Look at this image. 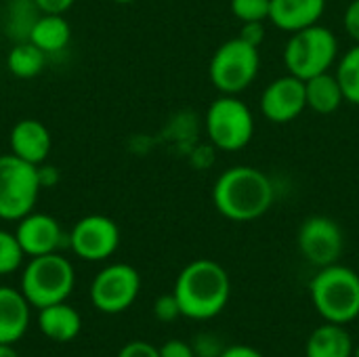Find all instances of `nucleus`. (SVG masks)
I'll use <instances>...</instances> for the list:
<instances>
[{"label":"nucleus","mask_w":359,"mask_h":357,"mask_svg":"<svg viewBox=\"0 0 359 357\" xmlns=\"http://www.w3.org/2000/svg\"><path fill=\"white\" fill-rule=\"evenodd\" d=\"M111 2H118V4H128V2H135V0H111Z\"/></svg>","instance_id":"obj_34"},{"label":"nucleus","mask_w":359,"mask_h":357,"mask_svg":"<svg viewBox=\"0 0 359 357\" xmlns=\"http://www.w3.org/2000/svg\"><path fill=\"white\" fill-rule=\"evenodd\" d=\"M351 357H359V347H353V353H351Z\"/></svg>","instance_id":"obj_35"},{"label":"nucleus","mask_w":359,"mask_h":357,"mask_svg":"<svg viewBox=\"0 0 359 357\" xmlns=\"http://www.w3.org/2000/svg\"><path fill=\"white\" fill-rule=\"evenodd\" d=\"M38 330L53 343H72L82 330V318L67 301L38 309Z\"/></svg>","instance_id":"obj_17"},{"label":"nucleus","mask_w":359,"mask_h":357,"mask_svg":"<svg viewBox=\"0 0 359 357\" xmlns=\"http://www.w3.org/2000/svg\"><path fill=\"white\" fill-rule=\"evenodd\" d=\"M172 295L179 301L181 316L189 320H210L219 316L231 295L229 274L210 259H198L185 265L175 282Z\"/></svg>","instance_id":"obj_2"},{"label":"nucleus","mask_w":359,"mask_h":357,"mask_svg":"<svg viewBox=\"0 0 359 357\" xmlns=\"http://www.w3.org/2000/svg\"><path fill=\"white\" fill-rule=\"evenodd\" d=\"M0 357H19L13 345H2L0 343Z\"/></svg>","instance_id":"obj_33"},{"label":"nucleus","mask_w":359,"mask_h":357,"mask_svg":"<svg viewBox=\"0 0 359 357\" xmlns=\"http://www.w3.org/2000/svg\"><path fill=\"white\" fill-rule=\"evenodd\" d=\"M351 353H353V341L349 332L341 324H330V322L316 328L305 347L307 357H351Z\"/></svg>","instance_id":"obj_20"},{"label":"nucleus","mask_w":359,"mask_h":357,"mask_svg":"<svg viewBox=\"0 0 359 357\" xmlns=\"http://www.w3.org/2000/svg\"><path fill=\"white\" fill-rule=\"evenodd\" d=\"M345 32L351 36V40L359 44V0H351L347 11H345Z\"/></svg>","instance_id":"obj_29"},{"label":"nucleus","mask_w":359,"mask_h":357,"mask_svg":"<svg viewBox=\"0 0 359 357\" xmlns=\"http://www.w3.org/2000/svg\"><path fill=\"white\" fill-rule=\"evenodd\" d=\"M32 320V305L21 290L11 286H0V343L15 345L19 343Z\"/></svg>","instance_id":"obj_15"},{"label":"nucleus","mask_w":359,"mask_h":357,"mask_svg":"<svg viewBox=\"0 0 359 357\" xmlns=\"http://www.w3.org/2000/svg\"><path fill=\"white\" fill-rule=\"evenodd\" d=\"M141 276L128 263H111L103 267L90 282L88 297L97 311L116 316L126 311L139 297Z\"/></svg>","instance_id":"obj_9"},{"label":"nucleus","mask_w":359,"mask_h":357,"mask_svg":"<svg viewBox=\"0 0 359 357\" xmlns=\"http://www.w3.org/2000/svg\"><path fill=\"white\" fill-rule=\"evenodd\" d=\"M15 236H17L25 257H29V259L40 257V255L59 252L63 246H69V234H63L59 221L50 215L34 213V210L19 221Z\"/></svg>","instance_id":"obj_13"},{"label":"nucleus","mask_w":359,"mask_h":357,"mask_svg":"<svg viewBox=\"0 0 359 357\" xmlns=\"http://www.w3.org/2000/svg\"><path fill=\"white\" fill-rule=\"evenodd\" d=\"M154 316L160 322H175L177 318H181V307H179L177 297L172 292L158 297L156 303H154Z\"/></svg>","instance_id":"obj_25"},{"label":"nucleus","mask_w":359,"mask_h":357,"mask_svg":"<svg viewBox=\"0 0 359 357\" xmlns=\"http://www.w3.org/2000/svg\"><path fill=\"white\" fill-rule=\"evenodd\" d=\"M337 78L341 82L345 101L359 105V44L351 46L337 67Z\"/></svg>","instance_id":"obj_22"},{"label":"nucleus","mask_w":359,"mask_h":357,"mask_svg":"<svg viewBox=\"0 0 359 357\" xmlns=\"http://www.w3.org/2000/svg\"><path fill=\"white\" fill-rule=\"evenodd\" d=\"M206 133L219 149L240 151L255 135V116L238 95H221L206 112Z\"/></svg>","instance_id":"obj_8"},{"label":"nucleus","mask_w":359,"mask_h":357,"mask_svg":"<svg viewBox=\"0 0 359 357\" xmlns=\"http://www.w3.org/2000/svg\"><path fill=\"white\" fill-rule=\"evenodd\" d=\"M305 95H307V107L324 116L334 114L345 101L341 82L337 74H330V72H324L305 80Z\"/></svg>","instance_id":"obj_19"},{"label":"nucleus","mask_w":359,"mask_h":357,"mask_svg":"<svg viewBox=\"0 0 359 357\" xmlns=\"http://www.w3.org/2000/svg\"><path fill=\"white\" fill-rule=\"evenodd\" d=\"M38 177H40L42 187H53L57 183V179H59L55 166H38Z\"/></svg>","instance_id":"obj_32"},{"label":"nucleus","mask_w":359,"mask_h":357,"mask_svg":"<svg viewBox=\"0 0 359 357\" xmlns=\"http://www.w3.org/2000/svg\"><path fill=\"white\" fill-rule=\"evenodd\" d=\"M46 53L42 48H38L36 44H32L29 40L15 44L8 55H6V69L15 76V78H36L44 72L46 65Z\"/></svg>","instance_id":"obj_21"},{"label":"nucleus","mask_w":359,"mask_h":357,"mask_svg":"<svg viewBox=\"0 0 359 357\" xmlns=\"http://www.w3.org/2000/svg\"><path fill=\"white\" fill-rule=\"evenodd\" d=\"M231 13L240 23L246 21H267L271 11V0H231Z\"/></svg>","instance_id":"obj_24"},{"label":"nucleus","mask_w":359,"mask_h":357,"mask_svg":"<svg viewBox=\"0 0 359 357\" xmlns=\"http://www.w3.org/2000/svg\"><path fill=\"white\" fill-rule=\"evenodd\" d=\"M25 259V252L15 234L0 229V276L15 274Z\"/></svg>","instance_id":"obj_23"},{"label":"nucleus","mask_w":359,"mask_h":357,"mask_svg":"<svg viewBox=\"0 0 359 357\" xmlns=\"http://www.w3.org/2000/svg\"><path fill=\"white\" fill-rule=\"evenodd\" d=\"M27 40L46 55L63 50L72 40V27L63 15H40L27 29Z\"/></svg>","instance_id":"obj_18"},{"label":"nucleus","mask_w":359,"mask_h":357,"mask_svg":"<svg viewBox=\"0 0 359 357\" xmlns=\"http://www.w3.org/2000/svg\"><path fill=\"white\" fill-rule=\"evenodd\" d=\"M326 11V0H271L269 21L288 34L320 23Z\"/></svg>","instance_id":"obj_16"},{"label":"nucleus","mask_w":359,"mask_h":357,"mask_svg":"<svg viewBox=\"0 0 359 357\" xmlns=\"http://www.w3.org/2000/svg\"><path fill=\"white\" fill-rule=\"evenodd\" d=\"M38 166L17 158L15 154L0 156V219L21 221L36 206L40 194Z\"/></svg>","instance_id":"obj_7"},{"label":"nucleus","mask_w":359,"mask_h":357,"mask_svg":"<svg viewBox=\"0 0 359 357\" xmlns=\"http://www.w3.org/2000/svg\"><path fill=\"white\" fill-rule=\"evenodd\" d=\"M261 65L259 48L244 42L240 36L225 40L212 55L208 76L221 95H240L257 78Z\"/></svg>","instance_id":"obj_6"},{"label":"nucleus","mask_w":359,"mask_h":357,"mask_svg":"<svg viewBox=\"0 0 359 357\" xmlns=\"http://www.w3.org/2000/svg\"><path fill=\"white\" fill-rule=\"evenodd\" d=\"M238 36L244 42H248V44L259 48L263 44V40H265V21H246V23H242Z\"/></svg>","instance_id":"obj_26"},{"label":"nucleus","mask_w":359,"mask_h":357,"mask_svg":"<svg viewBox=\"0 0 359 357\" xmlns=\"http://www.w3.org/2000/svg\"><path fill=\"white\" fill-rule=\"evenodd\" d=\"M158 351H160V357H196L194 347L185 341H179V339L166 341L162 347H158Z\"/></svg>","instance_id":"obj_28"},{"label":"nucleus","mask_w":359,"mask_h":357,"mask_svg":"<svg viewBox=\"0 0 359 357\" xmlns=\"http://www.w3.org/2000/svg\"><path fill=\"white\" fill-rule=\"evenodd\" d=\"M219 357H263V353H259L257 349L248 345H233V347L223 349V353Z\"/></svg>","instance_id":"obj_31"},{"label":"nucleus","mask_w":359,"mask_h":357,"mask_svg":"<svg viewBox=\"0 0 359 357\" xmlns=\"http://www.w3.org/2000/svg\"><path fill=\"white\" fill-rule=\"evenodd\" d=\"M76 0H34L36 8L44 15H65Z\"/></svg>","instance_id":"obj_30"},{"label":"nucleus","mask_w":359,"mask_h":357,"mask_svg":"<svg viewBox=\"0 0 359 357\" xmlns=\"http://www.w3.org/2000/svg\"><path fill=\"white\" fill-rule=\"evenodd\" d=\"M120 246V229L105 215H88L76 221L69 231L72 252L88 263L107 261Z\"/></svg>","instance_id":"obj_10"},{"label":"nucleus","mask_w":359,"mask_h":357,"mask_svg":"<svg viewBox=\"0 0 359 357\" xmlns=\"http://www.w3.org/2000/svg\"><path fill=\"white\" fill-rule=\"evenodd\" d=\"M76 286L74 265L59 252L32 257L23 267L19 290L34 309L67 301Z\"/></svg>","instance_id":"obj_4"},{"label":"nucleus","mask_w":359,"mask_h":357,"mask_svg":"<svg viewBox=\"0 0 359 357\" xmlns=\"http://www.w3.org/2000/svg\"><path fill=\"white\" fill-rule=\"evenodd\" d=\"M318 314L330 324H349L359 316V276L345 265L322 267L309 284Z\"/></svg>","instance_id":"obj_3"},{"label":"nucleus","mask_w":359,"mask_h":357,"mask_svg":"<svg viewBox=\"0 0 359 357\" xmlns=\"http://www.w3.org/2000/svg\"><path fill=\"white\" fill-rule=\"evenodd\" d=\"M339 55V40L332 29L316 23L290 34L284 46V65L288 74L309 80L328 72Z\"/></svg>","instance_id":"obj_5"},{"label":"nucleus","mask_w":359,"mask_h":357,"mask_svg":"<svg viewBox=\"0 0 359 357\" xmlns=\"http://www.w3.org/2000/svg\"><path fill=\"white\" fill-rule=\"evenodd\" d=\"M116 357H160V351L147 341H130L118 351Z\"/></svg>","instance_id":"obj_27"},{"label":"nucleus","mask_w":359,"mask_h":357,"mask_svg":"<svg viewBox=\"0 0 359 357\" xmlns=\"http://www.w3.org/2000/svg\"><path fill=\"white\" fill-rule=\"evenodd\" d=\"M307 109L305 80L286 74L269 82L261 95V112L273 124H288Z\"/></svg>","instance_id":"obj_12"},{"label":"nucleus","mask_w":359,"mask_h":357,"mask_svg":"<svg viewBox=\"0 0 359 357\" xmlns=\"http://www.w3.org/2000/svg\"><path fill=\"white\" fill-rule=\"evenodd\" d=\"M273 198L271 179L255 166H231L212 185L215 208L233 223L257 221L271 208Z\"/></svg>","instance_id":"obj_1"},{"label":"nucleus","mask_w":359,"mask_h":357,"mask_svg":"<svg viewBox=\"0 0 359 357\" xmlns=\"http://www.w3.org/2000/svg\"><path fill=\"white\" fill-rule=\"evenodd\" d=\"M8 145H11V154L40 166L50 154L53 139H50V130L40 120L23 118L11 128Z\"/></svg>","instance_id":"obj_14"},{"label":"nucleus","mask_w":359,"mask_h":357,"mask_svg":"<svg viewBox=\"0 0 359 357\" xmlns=\"http://www.w3.org/2000/svg\"><path fill=\"white\" fill-rule=\"evenodd\" d=\"M343 248L345 236L334 219L316 215L303 221L299 229V250L305 261L322 269L339 263Z\"/></svg>","instance_id":"obj_11"}]
</instances>
